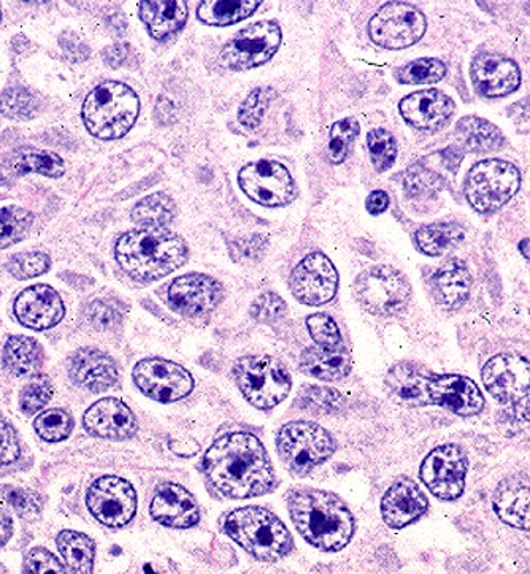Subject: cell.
Instances as JSON below:
<instances>
[{"label":"cell","instance_id":"cell-1","mask_svg":"<svg viewBox=\"0 0 530 574\" xmlns=\"http://www.w3.org/2000/svg\"><path fill=\"white\" fill-rule=\"evenodd\" d=\"M204 474L211 491L229 500L266 495L277 482L264 446L245 431L225 435L211 445L204 457Z\"/></svg>","mask_w":530,"mask_h":574},{"label":"cell","instance_id":"cell-2","mask_svg":"<svg viewBox=\"0 0 530 574\" xmlns=\"http://www.w3.org/2000/svg\"><path fill=\"white\" fill-rule=\"evenodd\" d=\"M288 507L295 529L316 550L339 552L353 539L354 515L334 493L312 488L294 489L288 497Z\"/></svg>","mask_w":530,"mask_h":574},{"label":"cell","instance_id":"cell-3","mask_svg":"<svg viewBox=\"0 0 530 574\" xmlns=\"http://www.w3.org/2000/svg\"><path fill=\"white\" fill-rule=\"evenodd\" d=\"M486 390L502 405L499 424L508 437L530 438V362L518 354H499L481 371Z\"/></svg>","mask_w":530,"mask_h":574},{"label":"cell","instance_id":"cell-4","mask_svg":"<svg viewBox=\"0 0 530 574\" xmlns=\"http://www.w3.org/2000/svg\"><path fill=\"white\" fill-rule=\"evenodd\" d=\"M116 261L133 280L149 283L170 275L188 259L185 240L167 229H138L121 237Z\"/></svg>","mask_w":530,"mask_h":574},{"label":"cell","instance_id":"cell-5","mask_svg":"<svg viewBox=\"0 0 530 574\" xmlns=\"http://www.w3.org/2000/svg\"><path fill=\"white\" fill-rule=\"evenodd\" d=\"M226 533L248 554L262 562H277L292 550V536L287 525L272 511L262 507L233 510L225 522Z\"/></svg>","mask_w":530,"mask_h":574},{"label":"cell","instance_id":"cell-6","mask_svg":"<svg viewBox=\"0 0 530 574\" xmlns=\"http://www.w3.org/2000/svg\"><path fill=\"white\" fill-rule=\"evenodd\" d=\"M141 113L137 94L126 84L105 82L87 94L83 104V121L86 129L101 140L124 137Z\"/></svg>","mask_w":530,"mask_h":574},{"label":"cell","instance_id":"cell-7","mask_svg":"<svg viewBox=\"0 0 530 574\" xmlns=\"http://www.w3.org/2000/svg\"><path fill=\"white\" fill-rule=\"evenodd\" d=\"M233 379L248 404L262 411L287 400L292 387L290 372L270 356L243 357L233 365Z\"/></svg>","mask_w":530,"mask_h":574},{"label":"cell","instance_id":"cell-8","mask_svg":"<svg viewBox=\"0 0 530 574\" xmlns=\"http://www.w3.org/2000/svg\"><path fill=\"white\" fill-rule=\"evenodd\" d=\"M277 449L284 466L295 477H306L323 466L335 452L332 435L318 424L294 420L278 431Z\"/></svg>","mask_w":530,"mask_h":574},{"label":"cell","instance_id":"cell-9","mask_svg":"<svg viewBox=\"0 0 530 574\" xmlns=\"http://www.w3.org/2000/svg\"><path fill=\"white\" fill-rule=\"evenodd\" d=\"M521 186L517 166L502 159H486L470 168L466 197L478 213H495L513 199Z\"/></svg>","mask_w":530,"mask_h":574},{"label":"cell","instance_id":"cell-10","mask_svg":"<svg viewBox=\"0 0 530 574\" xmlns=\"http://www.w3.org/2000/svg\"><path fill=\"white\" fill-rule=\"evenodd\" d=\"M357 302L376 316H393L408 305L412 288L407 278L393 267H374L365 270L354 281Z\"/></svg>","mask_w":530,"mask_h":574},{"label":"cell","instance_id":"cell-11","mask_svg":"<svg viewBox=\"0 0 530 574\" xmlns=\"http://www.w3.org/2000/svg\"><path fill=\"white\" fill-rule=\"evenodd\" d=\"M280 45V25L276 21H259L241 29L226 43L221 62L230 71H250L272 60Z\"/></svg>","mask_w":530,"mask_h":574},{"label":"cell","instance_id":"cell-12","mask_svg":"<svg viewBox=\"0 0 530 574\" xmlns=\"http://www.w3.org/2000/svg\"><path fill=\"white\" fill-rule=\"evenodd\" d=\"M426 18L412 3L389 2L368 23V34L376 45L402 50L415 45L426 32Z\"/></svg>","mask_w":530,"mask_h":574},{"label":"cell","instance_id":"cell-13","mask_svg":"<svg viewBox=\"0 0 530 574\" xmlns=\"http://www.w3.org/2000/svg\"><path fill=\"white\" fill-rule=\"evenodd\" d=\"M469 460L458 445H444L424 459L419 478L433 495L445 502L458 500L466 489Z\"/></svg>","mask_w":530,"mask_h":574},{"label":"cell","instance_id":"cell-14","mask_svg":"<svg viewBox=\"0 0 530 574\" xmlns=\"http://www.w3.org/2000/svg\"><path fill=\"white\" fill-rule=\"evenodd\" d=\"M133 378L142 394L159 404H174L188 397L194 389L191 373L175 362L159 357L138 362Z\"/></svg>","mask_w":530,"mask_h":574},{"label":"cell","instance_id":"cell-15","mask_svg":"<svg viewBox=\"0 0 530 574\" xmlns=\"http://www.w3.org/2000/svg\"><path fill=\"white\" fill-rule=\"evenodd\" d=\"M86 502L91 514L110 529L129 524L137 511V493L133 484L118 477H102L94 481Z\"/></svg>","mask_w":530,"mask_h":574},{"label":"cell","instance_id":"cell-16","mask_svg":"<svg viewBox=\"0 0 530 574\" xmlns=\"http://www.w3.org/2000/svg\"><path fill=\"white\" fill-rule=\"evenodd\" d=\"M239 185L253 202L264 207H283L294 199V180L277 160L248 164L240 170Z\"/></svg>","mask_w":530,"mask_h":574},{"label":"cell","instance_id":"cell-17","mask_svg":"<svg viewBox=\"0 0 530 574\" xmlns=\"http://www.w3.org/2000/svg\"><path fill=\"white\" fill-rule=\"evenodd\" d=\"M290 286L299 302L310 306L324 305L337 294L339 273L323 252H312L295 267Z\"/></svg>","mask_w":530,"mask_h":574},{"label":"cell","instance_id":"cell-18","mask_svg":"<svg viewBox=\"0 0 530 574\" xmlns=\"http://www.w3.org/2000/svg\"><path fill=\"white\" fill-rule=\"evenodd\" d=\"M167 299L175 312L188 317L206 316L222 299V288L215 278L189 273L170 284Z\"/></svg>","mask_w":530,"mask_h":574},{"label":"cell","instance_id":"cell-19","mask_svg":"<svg viewBox=\"0 0 530 574\" xmlns=\"http://www.w3.org/2000/svg\"><path fill=\"white\" fill-rule=\"evenodd\" d=\"M475 90L485 97H506L521 86V72L517 62L495 53L474 58L470 67Z\"/></svg>","mask_w":530,"mask_h":574},{"label":"cell","instance_id":"cell-20","mask_svg":"<svg viewBox=\"0 0 530 574\" xmlns=\"http://www.w3.org/2000/svg\"><path fill=\"white\" fill-rule=\"evenodd\" d=\"M430 405L449 409L455 415L469 418L485 408L480 387L460 375H433L429 379Z\"/></svg>","mask_w":530,"mask_h":574},{"label":"cell","instance_id":"cell-21","mask_svg":"<svg viewBox=\"0 0 530 574\" xmlns=\"http://www.w3.org/2000/svg\"><path fill=\"white\" fill-rule=\"evenodd\" d=\"M64 313L61 295L45 284L24 289L14 302V316L34 331H49L61 323Z\"/></svg>","mask_w":530,"mask_h":574},{"label":"cell","instance_id":"cell-22","mask_svg":"<svg viewBox=\"0 0 530 574\" xmlns=\"http://www.w3.org/2000/svg\"><path fill=\"white\" fill-rule=\"evenodd\" d=\"M83 426L91 435L105 440L123 441L138 430L137 419L118 398H102L85 413Z\"/></svg>","mask_w":530,"mask_h":574},{"label":"cell","instance_id":"cell-23","mask_svg":"<svg viewBox=\"0 0 530 574\" xmlns=\"http://www.w3.org/2000/svg\"><path fill=\"white\" fill-rule=\"evenodd\" d=\"M149 513L156 522L170 529H191L200 521L199 507L191 492L177 482H164L157 488Z\"/></svg>","mask_w":530,"mask_h":574},{"label":"cell","instance_id":"cell-24","mask_svg":"<svg viewBox=\"0 0 530 574\" xmlns=\"http://www.w3.org/2000/svg\"><path fill=\"white\" fill-rule=\"evenodd\" d=\"M401 115L411 126L422 131H438L455 115V102L437 90L419 91L402 98Z\"/></svg>","mask_w":530,"mask_h":574},{"label":"cell","instance_id":"cell-25","mask_svg":"<svg viewBox=\"0 0 530 574\" xmlns=\"http://www.w3.org/2000/svg\"><path fill=\"white\" fill-rule=\"evenodd\" d=\"M427 508L429 500L419 486L412 479H401L394 482L383 497V521L391 529H404L426 514Z\"/></svg>","mask_w":530,"mask_h":574},{"label":"cell","instance_id":"cell-26","mask_svg":"<svg viewBox=\"0 0 530 574\" xmlns=\"http://www.w3.org/2000/svg\"><path fill=\"white\" fill-rule=\"evenodd\" d=\"M72 382L90 393L108 390L118 382V368L108 354L94 347H83L73 354L69 364Z\"/></svg>","mask_w":530,"mask_h":574},{"label":"cell","instance_id":"cell-27","mask_svg":"<svg viewBox=\"0 0 530 574\" xmlns=\"http://www.w3.org/2000/svg\"><path fill=\"white\" fill-rule=\"evenodd\" d=\"M492 507L500 521L513 529L530 532V478L524 473L510 474L497 486Z\"/></svg>","mask_w":530,"mask_h":574},{"label":"cell","instance_id":"cell-28","mask_svg":"<svg viewBox=\"0 0 530 574\" xmlns=\"http://www.w3.org/2000/svg\"><path fill=\"white\" fill-rule=\"evenodd\" d=\"M433 373L411 362L394 365L386 375L387 394L405 407L430 405L429 379Z\"/></svg>","mask_w":530,"mask_h":574},{"label":"cell","instance_id":"cell-29","mask_svg":"<svg viewBox=\"0 0 530 574\" xmlns=\"http://www.w3.org/2000/svg\"><path fill=\"white\" fill-rule=\"evenodd\" d=\"M353 368V359L345 347H309L301 356V371L321 382H340Z\"/></svg>","mask_w":530,"mask_h":574},{"label":"cell","instance_id":"cell-30","mask_svg":"<svg viewBox=\"0 0 530 574\" xmlns=\"http://www.w3.org/2000/svg\"><path fill=\"white\" fill-rule=\"evenodd\" d=\"M142 21L148 28L149 35L156 40L177 34L188 20V6L183 0H160V2H141L138 7Z\"/></svg>","mask_w":530,"mask_h":574},{"label":"cell","instance_id":"cell-31","mask_svg":"<svg viewBox=\"0 0 530 574\" xmlns=\"http://www.w3.org/2000/svg\"><path fill=\"white\" fill-rule=\"evenodd\" d=\"M471 276L463 263H448L433 276L434 298L441 306L456 310L469 299Z\"/></svg>","mask_w":530,"mask_h":574},{"label":"cell","instance_id":"cell-32","mask_svg":"<svg viewBox=\"0 0 530 574\" xmlns=\"http://www.w3.org/2000/svg\"><path fill=\"white\" fill-rule=\"evenodd\" d=\"M460 145L469 153L499 152L506 145L502 132L488 119L466 116L456 127Z\"/></svg>","mask_w":530,"mask_h":574},{"label":"cell","instance_id":"cell-33","mask_svg":"<svg viewBox=\"0 0 530 574\" xmlns=\"http://www.w3.org/2000/svg\"><path fill=\"white\" fill-rule=\"evenodd\" d=\"M56 546L72 574H93L96 546L85 533L64 530L58 535Z\"/></svg>","mask_w":530,"mask_h":574},{"label":"cell","instance_id":"cell-34","mask_svg":"<svg viewBox=\"0 0 530 574\" xmlns=\"http://www.w3.org/2000/svg\"><path fill=\"white\" fill-rule=\"evenodd\" d=\"M3 364L18 376L34 375L42 365V349L34 338L18 335L7 340Z\"/></svg>","mask_w":530,"mask_h":574},{"label":"cell","instance_id":"cell-35","mask_svg":"<svg viewBox=\"0 0 530 574\" xmlns=\"http://www.w3.org/2000/svg\"><path fill=\"white\" fill-rule=\"evenodd\" d=\"M259 6L261 2L258 0H233V2L207 0L197 9V18L208 25H230L253 14Z\"/></svg>","mask_w":530,"mask_h":574},{"label":"cell","instance_id":"cell-36","mask_svg":"<svg viewBox=\"0 0 530 574\" xmlns=\"http://www.w3.org/2000/svg\"><path fill=\"white\" fill-rule=\"evenodd\" d=\"M177 216V205L166 194L145 197L133 210V221L144 229H166Z\"/></svg>","mask_w":530,"mask_h":574},{"label":"cell","instance_id":"cell-37","mask_svg":"<svg viewBox=\"0 0 530 574\" xmlns=\"http://www.w3.org/2000/svg\"><path fill=\"white\" fill-rule=\"evenodd\" d=\"M464 230L458 225L424 226L416 232V244L426 255H444L460 243Z\"/></svg>","mask_w":530,"mask_h":574},{"label":"cell","instance_id":"cell-38","mask_svg":"<svg viewBox=\"0 0 530 574\" xmlns=\"http://www.w3.org/2000/svg\"><path fill=\"white\" fill-rule=\"evenodd\" d=\"M12 168L18 174L45 175V177L60 178L64 175V163L54 153L42 152V149H24L13 157Z\"/></svg>","mask_w":530,"mask_h":574},{"label":"cell","instance_id":"cell-39","mask_svg":"<svg viewBox=\"0 0 530 574\" xmlns=\"http://www.w3.org/2000/svg\"><path fill=\"white\" fill-rule=\"evenodd\" d=\"M34 216L21 207H6L0 210V250L12 247L28 236Z\"/></svg>","mask_w":530,"mask_h":574},{"label":"cell","instance_id":"cell-40","mask_svg":"<svg viewBox=\"0 0 530 574\" xmlns=\"http://www.w3.org/2000/svg\"><path fill=\"white\" fill-rule=\"evenodd\" d=\"M446 65L435 58H422L398 69L396 79L404 84H433L444 80Z\"/></svg>","mask_w":530,"mask_h":574},{"label":"cell","instance_id":"cell-41","mask_svg":"<svg viewBox=\"0 0 530 574\" xmlns=\"http://www.w3.org/2000/svg\"><path fill=\"white\" fill-rule=\"evenodd\" d=\"M34 429L43 440L50 441V443H60V441L71 437L73 420L67 413L53 408L37 416Z\"/></svg>","mask_w":530,"mask_h":574},{"label":"cell","instance_id":"cell-42","mask_svg":"<svg viewBox=\"0 0 530 574\" xmlns=\"http://www.w3.org/2000/svg\"><path fill=\"white\" fill-rule=\"evenodd\" d=\"M360 134V123L353 118L339 121L332 126L329 137V159L332 164H340L349 156L351 144Z\"/></svg>","mask_w":530,"mask_h":574},{"label":"cell","instance_id":"cell-43","mask_svg":"<svg viewBox=\"0 0 530 574\" xmlns=\"http://www.w3.org/2000/svg\"><path fill=\"white\" fill-rule=\"evenodd\" d=\"M367 148L376 170L386 171L394 166L397 156L396 138L385 129L368 132Z\"/></svg>","mask_w":530,"mask_h":574},{"label":"cell","instance_id":"cell-44","mask_svg":"<svg viewBox=\"0 0 530 574\" xmlns=\"http://www.w3.org/2000/svg\"><path fill=\"white\" fill-rule=\"evenodd\" d=\"M50 265V258L43 252H20L10 259L7 269L17 280H31L49 272Z\"/></svg>","mask_w":530,"mask_h":574},{"label":"cell","instance_id":"cell-45","mask_svg":"<svg viewBox=\"0 0 530 574\" xmlns=\"http://www.w3.org/2000/svg\"><path fill=\"white\" fill-rule=\"evenodd\" d=\"M306 328H309L313 342L320 347H331L332 349V347L343 346L339 325L329 314H312L306 320Z\"/></svg>","mask_w":530,"mask_h":574},{"label":"cell","instance_id":"cell-46","mask_svg":"<svg viewBox=\"0 0 530 574\" xmlns=\"http://www.w3.org/2000/svg\"><path fill=\"white\" fill-rule=\"evenodd\" d=\"M270 101H272V90H264V87L254 90L240 107V123L247 129H256L262 123Z\"/></svg>","mask_w":530,"mask_h":574},{"label":"cell","instance_id":"cell-47","mask_svg":"<svg viewBox=\"0 0 530 574\" xmlns=\"http://www.w3.org/2000/svg\"><path fill=\"white\" fill-rule=\"evenodd\" d=\"M51 397H53V386H51L50 379L40 376L24 387L23 394H21V409L25 415H35L37 411L46 407Z\"/></svg>","mask_w":530,"mask_h":574},{"label":"cell","instance_id":"cell-48","mask_svg":"<svg viewBox=\"0 0 530 574\" xmlns=\"http://www.w3.org/2000/svg\"><path fill=\"white\" fill-rule=\"evenodd\" d=\"M444 180L427 168H413L405 177L404 189L411 197H426L440 191Z\"/></svg>","mask_w":530,"mask_h":574},{"label":"cell","instance_id":"cell-49","mask_svg":"<svg viewBox=\"0 0 530 574\" xmlns=\"http://www.w3.org/2000/svg\"><path fill=\"white\" fill-rule=\"evenodd\" d=\"M288 312L287 302L273 292L259 295L251 305V316L258 323L272 324L284 317Z\"/></svg>","mask_w":530,"mask_h":574},{"label":"cell","instance_id":"cell-50","mask_svg":"<svg viewBox=\"0 0 530 574\" xmlns=\"http://www.w3.org/2000/svg\"><path fill=\"white\" fill-rule=\"evenodd\" d=\"M3 115L13 119H29L35 112V102L24 90L7 91L0 98Z\"/></svg>","mask_w":530,"mask_h":574},{"label":"cell","instance_id":"cell-51","mask_svg":"<svg viewBox=\"0 0 530 574\" xmlns=\"http://www.w3.org/2000/svg\"><path fill=\"white\" fill-rule=\"evenodd\" d=\"M24 574H67L56 555L45 547H34L25 554Z\"/></svg>","mask_w":530,"mask_h":574},{"label":"cell","instance_id":"cell-52","mask_svg":"<svg viewBox=\"0 0 530 574\" xmlns=\"http://www.w3.org/2000/svg\"><path fill=\"white\" fill-rule=\"evenodd\" d=\"M267 250V241L262 237H248L230 244V258L237 263L259 262Z\"/></svg>","mask_w":530,"mask_h":574},{"label":"cell","instance_id":"cell-53","mask_svg":"<svg viewBox=\"0 0 530 574\" xmlns=\"http://www.w3.org/2000/svg\"><path fill=\"white\" fill-rule=\"evenodd\" d=\"M299 400H302V408L310 409V411H329V409L339 408L342 398L337 390L309 387L305 393H302Z\"/></svg>","mask_w":530,"mask_h":574},{"label":"cell","instance_id":"cell-54","mask_svg":"<svg viewBox=\"0 0 530 574\" xmlns=\"http://www.w3.org/2000/svg\"><path fill=\"white\" fill-rule=\"evenodd\" d=\"M21 455L17 431L7 420L0 419V466H10Z\"/></svg>","mask_w":530,"mask_h":574},{"label":"cell","instance_id":"cell-55","mask_svg":"<svg viewBox=\"0 0 530 574\" xmlns=\"http://www.w3.org/2000/svg\"><path fill=\"white\" fill-rule=\"evenodd\" d=\"M9 500L17 513L23 515V518L39 514L40 508H42V503L39 502L34 493L18 491V489L10 492Z\"/></svg>","mask_w":530,"mask_h":574},{"label":"cell","instance_id":"cell-56","mask_svg":"<svg viewBox=\"0 0 530 574\" xmlns=\"http://www.w3.org/2000/svg\"><path fill=\"white\" fill-rule=\"evenodd\" d=\"M90 320L97 328L113 327L119 321V313L105 302H94L90 306Z\"/></svg>","mask_w":530,"mask_h":574},{"label":"cell","instance_id":"cell-57","mask_svg":"<svg viewBox=\"0 0 530 574\" xmlns=\"http://www.w3.org/2000/svg\"><path fill=\"white\" fill-rule=\"evenodd\" d=\"M129 50L127 45L108 46V49L104 51V60L110 67H121V65L126 64Z\"/></svg>","mask_w":530,"mask_h":574},{"label":"cell","instance_id":"cell-58","mask_svg":"<svg viewBox=\"0 0 530 574\" xmlns=\"http://www.w3.org/2000/svg\"><path fill=\"white\" fill-rule=\"evenodd\" d=\"M365 207H367V211L371 215L383 213L389 207V196L385 191H374L367 197Z\"/></svg>","mask_w":530,"mask_h":574},{"label":"cell","instance_id":"cell-59","mask_svg":"<svg viewBox=\"0 0 530 574\" xmlns=\"http://www.w3.org/2000/svg\"><path fill=\"white\" fill-rule=\"evenodd\" d=\"M13 535V522L12 518L6 513V511L0 510V547L6 546L9 543V540L12 539Z\"/></svg>","mask_w":530,"mask_h":574},{"label":"cell","instance_id":"cell-60","mask_svg":"<svg viewBox=\"0 0 530 574\" xmlns=\"http://www.w3.org/2000/svg\"><path fill=\"white\" fill-rule=\"evenodd\" d=\"M519 251H521V254L524 255L528 261H530V240L526 239L522 240L521 243H519Z\"/></svg>","mask_w":530,"mask_h":574},{"label":"cell","instance_id":"cell-61","mask_svg":"<svg viewBox=\"0 0 530 574\" xmlns=\"http://www.w3.org/2000/svg\"><path fill=\"white\" fill-rule=\"evenodd\" d=\"M0 20H2V12H0Z\"/></svg>","mask_w":530,"mask_h":574}]
</instances>
